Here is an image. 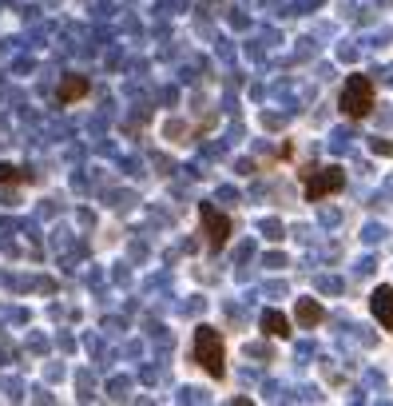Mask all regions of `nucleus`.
Instances as JSON below:
<instances>
[{"label": "nucleus", "mask_w": 393, "mask_h": 406, "mask_svg": "<svg viewBox=\"0 0 393 406\" xmlns=\"http://www.w3.org/2000/svg\"><path fill=\"white\" fill-rule=\"evenodd\" d=\"M370 147H374L378 156H393V144H390V140H374V144H370Z\"/></svg>", "instance_id": "10"}, {"label": "nucleus", "mask_w": 393, "mask_h": 406, "mask_svg": "<svg viewBox=\"0 0 393 406\" xmlns=\"http://www.w3.org/2000/svg\"><path fill=\"white\" fill-rule=\"evenodd\" d=\"M88 88H92V84L84 80V76H68V80L60 84V92H56V100H60V104H72V100L88 96Z\"/></svg>", "instance_id": "6"}, {"label": "nucleus", "mask_w": 393, "mask_h": 406, "mask_svg": "<svg viewBox=\"0 0 393 406\" xmlns=\"http://www.w3.org/2000/svg\"><path fill=\"white\" fill-rule=\"evenodd\" d=\"M370 311H374V319H378L385 331H393V287H378L374 299H370Z\"/></svg>", "instance_id": "5"}, {"label": "nucleus", "mask_w": 393, "mask_h": 406, "mask_svg": "<svg viewBox=\"0 0 393 406\" xmlns=\"http://www.w3.org/2000/svg\"><path fill=\"white\" fill-rule=\"evenodd\" d=\"M0 183H32V172L12 167V163H0Z\"/></svg>", "instance_id": "9"}, {"label": "nucleus", "mask_w": 393, "mask_h": 406, "mask_svg": "<svg viewBox=\"0 0 393 406\" xmlns=\"http://www.w3.org/2000/svg\"><path fill=\"white\" fill-rule=\"evenodd\" d=\"M338 104H342V112L349 120H365V116L374 112V84L365 80V76H349Z\"/></svg>", "instance_id": "2"}, {"label": "nucleus", "mask_w": 393, "mask_h": 406, "mask_svg": "<svg viewBox=\"0 0 393 406\" xmlns=\"http://www.w3.org/2000/svg\"><path fill=\"white\" fill-rule=\"evenodd\" d=\"M262 331L274 335V339H286L290 335V319H286L282 311H262Z\"/></svg>", "instance_id": "7"}, {"label": "nucleus", "mask_w": 393, "mask_h": 406, "mask_svg": "<svg viewBox=\"0 0 393 406\" xmlns=\"http://www.w3.org/2000/svg\"><path fill=\"white\" fill-rule=\"evenodd\" d=\"M199 219H203V235H207V243H211V251H222L227 239H231V219L219 207H211V203L199 207Z\"/></svg>", "instance_id": "4"}, {"label": "nucleus", "mask_w": 393, "mask_h": 406, "mask_svg": "<svg viewBox=\"0 0 393 406\" xmlns=\"http://www.w3.org/2000/svg\"><path fill=\"white\" fill-rule=\"evenodd\" d=\"M302 179H306V199L318 203V199H326L330 192H342L346 172L342 167H310V172H302Z\"/></svg>", "instance_id": "3"}, {"label": "nucleus", "mask_w": 393, "mask_h": 406, "mask_svg": "<svg viewBox=\"0 0 393 406\" xmlns=\"http://www.w3.org/2000/svg\"><path fill=\"white\" fill-rule=\"evenodd\" d=\"M195 358L211 378H222L227 374V342L215 326H199L195 331Z\"/></svg>", "instance_id": "1"}, {"label": "nucleus", "mask_w": 393, "mask_h": 406, "mask_svg": "<svg viewBox=\"0 0 393 406\" xmlns=\"http://www.w3.org/2000/svg\"><path fill=\"white\" fill-rule=\"evenodd\" d=\"M322 319H326V311H322L318 299H298V323L302 326H318Z\"/></svg>", "instance_id": "8"}]
</instances>
